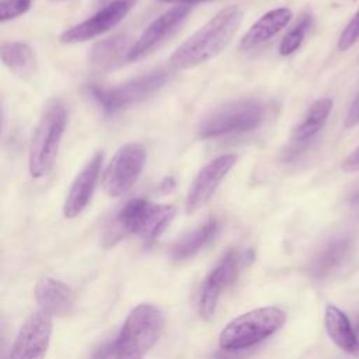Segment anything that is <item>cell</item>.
<instances>
[{
	"instance_id": "cell-1",
	"label": "cell",
	"mask_w": 359,
	"mask_h": 359,
	"mask_svg": "<svg viewBox=\"0 0 359 359\" xmlns=\"http://www.w3.org/2000/svg\"><path fill=\"white\" fill-rule=\"evenodd\" d=\"M238 6H227L217 11L205 25L184 41L170 56L175 69H192L217 56L231 41L243 21Z\"/></svg>"
},
{
	"instance_id": "cell-2",
	"label": "cell",
	"mask_w": 359,
	"mask_h": 359,
	"mask_svg": "<svg viewBox=\"0 0 359 359\" xmlns=\"http://www.w3.org/2000/svg\"><path fill=\"white\" fill-rule=\"evenodd\" d=\"M164 328L163 311L150 303L136 306L114 341L115 359H143Z\"/></svg>"
},
{
	"instance_id": "cell-3",
	"label": "cell",
	"mask_w": 359,
	"mask_h": 359,
	"mask_svg": "<svg viewBox=\"0 0 359 359\" xmlns=\"http://www.w3.org/2000/svg\"><path fill=\"white\" fill-rule=\"evenodd\" d=\"M67 121L66 107L52 100L43 108L28 149V171L32 178H41L53 167Z\"/></svg>"
},
{
	"instance_id": "cell-4",
	"label": "cell",
	"mask_w": 359,
	"mask_h": 359,
	"mask_svg": "<svg viewBox=\"0 0 359 359\" xmlns=\"http://www.w3.org/2000/svg\"><path fill=\"white\" fill-rule=\"evenodd\" d=\"M286 314L278 307H261L231 320L219 335V346L227 352L251 348L279 331Z\"/></svg>"
},
{
	"instance_id": "cell-5",
	"label": "cell",
	"mask_w": 359,
	"mask_h": 359,
	"mask_svg": "<svg viewBox=\"0 0 359 359\" xmlns=\"http://www.w3.org/2000/svg\"><path fill=\"white\" fill-rule=\"evenodd\" d=\"M265 115L266 108L259 100H234L205 115L198 125V136L202 139H212L224 135L250 132L262 123Z\"/></svg>"
},
{
	"instance_id": "cell-6",
	"label": "cell",
	"mask_w": 359,
	"mask_h": 359,
	"mask_svg": "<svg viewBox=\"0 0 359 359\" xmlns=\"http://www.w3.org/2000/svg\"><path fill=\"white\" fill-rule=\"evenodd\" d=\"M175 216L172 205H157L142 198L128 201L116 213L114 227L121 234H133L144 243L158 238Z\"/></svg>"
},
{
	"instance_id": "cell-7",
	"label": "cell",
	"mask_w": 359,
	"mask_h": 359,
	"mask_svg": "<svg viewBox=\"0 0 359 359\" xmlns=\"http://www.w3.org/2000/svg\"><path fill=\"white\" fill-rule=\"evenodd\" d=\"M252 258L254 254L251 250L230 248L206 275L201 285L198 299V311L203 320H210L215 316L222 293L237 279Z\"/></svg>"
},
{
	"instance_id": "cell-8",
	"label": "cell",
	"mask_w": 359,
	"mask_h": 359,
	"mask_svg": "<svg viewBox=\"0 0 359 359\" xmlns=\"http://www.w3.org/2000/svg\"><path fill=\"white\" fill-rule=\"evenodd\" d=\"M170 79L167 70H153L140 74L121 86L112 88H102L100 86L88 87V93L97 101V104L107 114H115L123 108L135 105L150 94L161 88Z\"/></svg>"
},
{
	"instance_id": "cell-9",
	"label": "cell",
	"mask_w": 359,
	"mask_h": 359,
	"mask_svg": "<svg viewBox=\"0 0 359 359\" xmlns=\"http://www.w3.org/2000/svg\"><path fill=\"white\" fill-rule=\"evenodd\" d=\"M146 161V150L139 143L121 146L104 171L102 185L109 196L125 195L137 181Z\"/></svg>"
},
{
	"instance_id": "cell-10",
	"label": "cell",
	"mask_w": 359,
	"mask_h": 359,
	"mask_svg": "<svg viewBox=\"0 0 359 359\" xmlns=\"http://www.w3.org/2000/svg\"><path fill=\"white\" fill-rule=\"evenodd\" d=\"M137 0H111L87 20L67 28L60 35L63 43H79L93 39L118 25L135 7Z\"/></svg>"
},
{
	"instance_id": "cell-11",
	"label": "cell",
	"mask_w": 359,
	"mask_h": 359,
	"mask_svg": "<svg viewBox=\"0 0 359 359\" xmlns=\"http://www.w3.org/2000/svg\"><path fill=\"white\" fill-rule=\"evenodd\" d=\"M52 330L50 314L43 310L31 314L18 331L8 359H45Z\"/></svg>"
},
{
	"instance_id": "cell-12",
	"label": "cell",
	"mask_w": 359,
	"mask_h": 359,
	"mask_svg": "<svg viewBox=\"0 0 359 359\" xmlns=\"http://www.w3.org/2000/svg\"><path fill=\"white\" fill-rule=\"evenodd\" d=\"M189 13V6H175L153 20L130 46L126 60L136 62L151 53L180 28V25L187 20Z\"/></svg>"
},
{
	"instance_id": "cell-13",
	"label": "cell",
	"mask_w": 359,
	"mask_h": 359,
	"mask_svg": "<svg viewBox=\"0 0 359 359\" xmlns=\"http://www.w3.org/2000/svg\"><path fill=\"white\" fill-rule=\"evenodd\" d=\"M237 156L233 153L222 154L212 161H209L192 181L187 198H185V212L188 215L201 209L216 192L219 184L229 174V171L236 165Z\"/></svg>"
},
{
	"instance_id": "cell-14",
	"label": "cell",
	"mask_w": 359,
	"mask_h": 359,
	"mask_svg": "<svg viewBox=\"0 0 359 359\" xmlns=\"http://www.w3.org/2000/svg\"><path fill=\"white\" fill-rule=\"evenodd\" d=\"M102 164V153L97 151L94 156L86 163V165L80 170V172L74 177L65 203H63V215L67 219L77 217L90 203Z\"/></svg>"
},
{
	"instance_id": "cell-15",
	"label": "cell",
	"mask_w": 359,
	"mask_h": 359,
	"mask_svg": "<svg viewBox=\"0 0 359 359\" xmlns=\"http://www.w3.org/2000/svg\"><path fill=\"white\" fill-rule=\"evenodd\" d=\"M292 17H293L292 10L287 7H278L266 11L244 34L240 42V49L251 50L268 42L271 38L279 34L290 22Z\"/></svg>"
},
{
	"instance_id": "cell-16",
	"label": "cell",
	"mask_w": 359,
	"mask_h": 359,
	"mask_svg": "<svg viewBox=\"0 0 359 359\" xmlns=\"http://www.w3.org/2000/svg\"><path fill=\"white\" fill-rule=\"evenodd\" d=\"M34 293L41 310L50 314L52 317L66 316L73 309V292L62 280L43 278L36 283Z\"/></svg>"
},
{
	"instance_id": "cell-17",
	"label": "cell",
	"mask_w": 359,
	"mask_h": 359,
	"mask_svg": "<svg viewBox=\"0 0 359 359\" xmlns=\"http://www.w3.org/2000/svg\"><path fill=\"white\" fill-rule=\"evenodd\" d=\"M324 325L328 337L339 349L352 356H359V338L342 310L328 304L324 313Z\"/></svg>"
},
{
	"instance_id": "cell-18",
	"label": "cell",
	"mask_w": 359,
	"mask_h": 359,
	"mask_svg": "<svg viewBox=\"0 0 359 359\" xmlns=\"http://www.w3.org/2000/svg\"><path fill=\"white\" fill-rule=\"evenodd\" d=\"M220 231V222L216 217L208 219L205 223L181 237L174 245L171 255L175 261H185L196 255L208 244H210Z\"/></svg>"
},
{
	"instance_id": "cell-19",
	"label": "cell",
	"mask_w": 359,
	"mask_h": 359,
	"mask_svg": "<svg viewBox=\"0 0 359 359\" xmlns=\"http://www.w3.org/2000/svg\"><path fill=\"white\" fill-rule=\"evenodd\" d=\"M129 39L125 35H115L112 38L97 42L90 52V65L98 72H108L128 57Z\"/></svg>"
},
{
	"instance_id": "cell-20",
	"label": "cell",
	"mask_w": 359,
	"mask_h": 359,
	"mask_svg": "<svg viewBox=\"0 0 359 359\" xmlns=\"http://www.w3.org/2000/svg\"><path fill=\"white\" fill-rule=\"evenodd\" d=\"M332 109V101L330 98H320L314 101L304 112L300 122L294 126L292 137L294 142H307L317 135L327 122V118Z\"/></svg>"
},
{
	"instance_id": "cell-21",
	"label": "cell",
	"mask_w": 359,
	"mask_h": 359,
	"mask_svg": "<svg viewBox=\"0 0 359 359\" xmlns=\"http://www.w3.org/2000/svg\"><path fill=\"white\" fill-rule=\"evenodd\" d=\"M1 60L10 72L20 77L29 76L35 67L32 49L20 41H8L1 43Z\"/></svg>"
},
{
	"instance_id": "cell-22",
	"label": "cell",
	"mask_w": 359,
	"mask_h": 359,
	"mask_svg": "<svg viewBox=\"0 0 359 359\" xmlns=\"http://www.w3.org/2000/svg\"><path fill=\"white\" fill-rule=\"evenodd\" d=\"M349 243L346 238L342 240H335L331 244H328L314 259L311 272L314 276L321 278L327 275L330 271H332L345 257L348 251Z\"/></svg>"
},
{
	"instance_id": "cell-23",
	"label": "cell",
	"mask_w": 359,
	"mask_h": 359,
	"mask_svg": "<svg viewBox=\"0 0 359 359\" xmlns=\"http://www.w3.org/2000/svg\"><path fill=\"white\" fill-rule=\"evenodd\" d=\"M310 27H311V15L309 13H303L297 18V21L293 24V27L280 39L279 53L282 56H289L293 52H296L300 48Z\"/></svg>"
},
{
	"instance_id": "cell-24",
	"label": "cell",
	"mask_w": 359,
	"mask_h": 359,
	"mask_svg": "<svg viewBox=\"0 0 359 359\" xmlns=\"http://www.w3.org/2000/svg\"><path fill=\"white\" fill-rule=\"evenodd\" d=\"M358 41H359V10L355 13V15L349 20L346 27L339 34L337 46L339 50L345 52L351 49Z\"/></svg>"
},
{
	"instance_id": "cell-25",
	"label": "cell",
	"mask_w": 359,
	"mask_h": 359,
	"mask_svg": "<svg viewBox=\"0 0 359 359\" xmlns=\"http://www.w3.org/2000/svg\"><path fill=\"white\" fill-rule=\"evenodd\" d=\"M29 7H31V0H1L0 21L6 22L8 20L17 18L18 15L27 13Z\"/></svg>"
},
{
	"instance_id": "cell-26",
	"label": "cell",
	"mask_w": 359,
	"mask_h": 359,
	"mask_svg": "<svg viewBox=\"0 0 359 359\" xmlns=\"http://www.w3.org/2000/svg\"><path fill=\"white\" fill-rule=\"evenodd\" d=\"M341 170L344 172H356L359 171V146L353 149L341 163Z\"/></svg>"
},
{
	"instance_id": "cell-27",
	"label": "cell",
	"mask_w": 359,
	"mask_h": 359,
	"mask_svg": "<svg viewBox=\"0 0 359 359\" xmlns=\"http://www.w3.org/2000/svg\"><path fill=\"white\" fill-rule=\"evenodd\" d=\"M356 123H359V93H358L355 101L352 102V105L349 108V112H348L346 121H345V126L351 128Z\"/></svg>"
},
{
	"instance_id": "cell-28",
	"label": "cell",
	"mask_w": 359,
	"mask_h": 359,
	"mask_svg": "<svg viewBox=\"0 0 359 359\" xmlns=\"http://www.w3.org/2000/svg\"><path fill=\"white\" fill-rule=\"evenodd\" d=\"M93 359H115V351H114V342L102 345L93 356Z\"/></svg>"
},
{
	"instance_id": "cell-29",
	"label": "cell",
	"mask_w": 359,
	"mask_h": 359,
	"mask_svg": "<svg viewBox=\"0 0 359 359\" xmlns=\"http://www.w3.org/2000/svg\"><path fill=\"white\" fill-rule=\"evenodd\" d=\"M164 3H174L178 6H191V4H198V3H208V1H213V0H160Z\"/></svg>"
},
{
	"instance_id": "cell-30",
	"label": "cell",
	"mask_w": 359,
	"mask_h": 359,
	"mask_svg": "<svg viewBox=\"0 0 359 359\" xmlns=\"http://www.w3.org/2000/svg\"><path fill=\"white\" fill-rule=\"evenodd\" d=\"M50 1H53V3H59V1H65V0H50Z\"/></svg>"
}]
</instances>
